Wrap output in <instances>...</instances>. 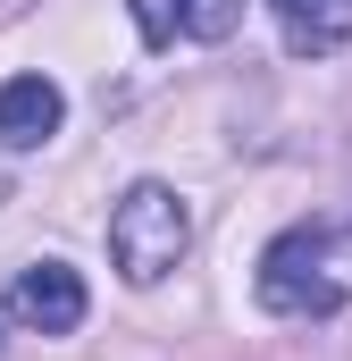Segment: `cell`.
<instances>
[{"label":"cell","instance_id":"3","mask_svg":"<svg viewBox=\"0 0 352 361\" xmlns=\"http://www.w3.org/2000/svg\"><path fill=\"white\" fill-rule=\"evenodd\" d=\"M84 311H92V294H84V277L68 269V261H25L17 286H8V319L25 336H76Z\"/></svg>","mask_w":352,"mask_h":361},{"label":"cell","instance_id":"6","mask_svg":"<svg viewBox=\"0 0 352 361\" xmlns=\"http://www.w3.org/2000/svg\"><path fill=\"white\" fill-rule=\"evenodd\" d=\"M244 8H252V0H176V25H184L193 42H227V34L244 25Z\"/></svg>","mask_w":352,"mask_h":361},{"label":"cell","instance_id":"7","mask_svg":"<svg viewBox=\"0 0 352 361\" xmlns=\"http://www.w3.org/2000/svg\"><path fill=\"white\" fill-rule=\"evenodd\" d=\"M0 185H8V169H0Z\"/></svg>","mask_w":352,"mask_h":361},{"label":"cell","instance_id":"2","mask_svg":"<svg viewBox=\"0 0 352 361\" xmlns=\"http://www.w3.org/2000/svg\"><path fill=\"white\" fill-rule=\"evenodd\" d=\"M252 286H260V302L277 319H327V311H344V277L327 269V227H285L260 252Z\"/></svg>","mask_w":352,"mask_h":361},{"label":"cell","instance_id":"4","mask_svg":"<svg viewBox=\"0 0 352 361\" xmlns=\"http://www.w3.org/2000/svg\"><path fill=\"white\" fill-rule=\"evenodd\" d=\"M68 126V92L51 76H8L0 85V152H34Z\"/></svg>","mask_w":352,"mask_h":361},{"label":"cell","instance_id":"1","mask_svg":"<svg viewBox=\"0 0 352 361\" xmlns=\"http://www.w3.org/2000/svg\"><path fill=\"white\" fill-rule=\"evenodd\" d=\"M184 244H193V210H184L176 185L143 177V185L118 193V210H109V261H118L126 286H160L184 261Z\"/></svg>","mask_w":352,"mask_h":361},{"label":"cell","instance_id":"5","mask_svg":"<svg viewBox=\"0 0 352 361\" xmlns=\"http://www.w3.org/2000/svg\"><path fill=\"white\" fill-rule=\"evenodd\" d=\"M268 8H277L294 59H327L352 42V0H268Z\"/></svg>","mask_w":352,"mask_h":361}]
</instances>
